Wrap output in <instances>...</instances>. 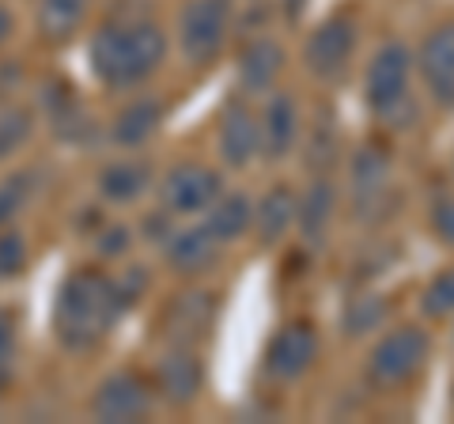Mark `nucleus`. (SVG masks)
I'll use <instances>...</instances> for the list:
<instances>
[{"mask_svg":"<svg viewBox=\"0 0 454 424\" xmlns=\"http://www.w3.org/2000/svg\"><path fill=\"white\" fill-rule=\"evenodd\" d=\"M258 133H262V160L284 163L300 152L303 140V106L288 88H277L258 106Z\"/></svg>","mask_w":454,"mask_h":424,"instance_id":"ddd939ff","label":"nucleus"},{"mask_svg":"<svg viewBox=\"0 0 454 424\" xmlns=\"http://www.w3.org/2000/svg\"><path fill=\"white\" fill-rule=\"evenodd\" d=\"M216 160L227 171H250L262 160L258 133V98L235 91L216 118Z\"/></svg>","mask_w":454,"mask_h":424,"instance_id":"9b49d317","label":"nucleus"},{"mask_svg":"<svg viewBox=\"0 0 454 424\" xmlns=\"http://www.w3.org/2000/svg\"><path fill=\"white\" fill-rule=\"evenodd\" d=\"M340 193L330 175H310L307 190H300V216H295V235L307 247H322L330 239V228L337 220Z\"/></svg>","mask_w":454,"mask_h":424,"instance_id":"412c9836","label":"nucleus"},{"mask_svg":"<svg viewBox=\"0 0 454 424\" xmlns=\"http://www.w3.org/2000/svg\"><path fill=\"white\" fill-rule=\"evenodd\" d=\"M450 337H454V330H450Z\"/></svg>","mask_w":454,"mask_h":424,"instance_id":"f704fd0d","label":"nucleus"},{"mask_svg":"<svg viewBox=\"0 0 454 424\" xmlns=\"http://www.w3.org/2000/svg\"><path fill=\"white\" fill-rule=\"evenodd\" d=\"M390 322V300L382 292H367L356 300L345 303V315H340V334L345 337H367L379 334Z\"/></svg>","mask_w":454,"mask_h":424,"instance_id":"393cba45","label":"nucleus"},{"mask_svg":"<svg viewBox=\"0 0 454 424\" xmlns=\"http://www.w3.org/2000/svg\"><path fill=\"white\" fill-rule=\"evenodd\" d=\"M235 31L231 0H186L178 16V50L182 61L197 73L212 68L223 58V46Z\"/></svg>","mask_w":454,"mask_h":424,"instance_id":"39448f33","label":"nucleus"},{"mask_svg":"<svg viewBox=\"0 0 454 424\" xmlns=\"http://www.w3.org/2000/svg\"><path fill=\"white\" fill-rule=\"evenodd\" d=\"M140 232H133L129 224H118V220H98V228L91 232V247L103 262H121L129 258V250L137 247Z\"/></svg>","mask_w":454,"mask_h":424,"instance_id":"bb28decb","label":"nucleus"},{"mask_svg":"<svg viewBox=\"0 0 454 424\" xmlns=\"http://www.w3.org/2000/svg\"><path fill=\"white\" fill-rule=\"evenodd\" d=\"M420 310L428 318H454V265H443L439 273L428 277V285L420 288Z\"/></svg>","mask_w":454,"mask_h":424,"instance_id":"cd10ccee","label":"nucleus"},{"mask_svg":"<svg viewBox=\"0 0 454 424\" xmlns=\"http://www.w3.org/2000/svg\"><path fill=\"white\" fill-rule=\"evenodd\" d=\"M20 367V322L12 310H0V398L16 383Z\"/></svg>","mask_w":454,"mask_h":424,"instance_id":"c85d7f7f","label":"nucleus"},{"mask_svg":"<svg viewBox=\"0 0 454 424\" xmlns=\"http://www.w3.org/2000/svg\"><path fill=\"white\" fill-rule=\"evenodd\" d=\"M170 38L145 12L110 16L88 38V68L106 91H137L160 76L167 65Z\"/></svg>","mask_w":454,"mask_h":424,"instance_id":"f257e3e1","label":"nucleus"},{"mask_svg":"<svg viewBox=\"0 0 454 424\" xmlns=\"http://www.w3.org/2000/svg\"><path fill=\"white\" fill-rule=\"evenodd\" d=\"M413 73H417V50L402 38H387L372 53L364 73V103L372 118L405 130L413 125Z\"/></svg>","mask_w":454,"mask_h":424,"instance_id":"7ed1b4c3","label":"nucleus"},{"mask_svg":"<svg viewBox=\"0 0 454 424\" xmlns=\"http://www.w3.org/2000/svg\"><path fill=\"white\" fill-rule=\"evenodd\" d=\"M216 315H220V303L212 292L205 288L178 292L160 315V342L163 345H201L212 334V326H216Z\"/></svg>","mask_w":454,"mask_h":424,"instance_id":"2eb2a0df","label":"nucleus"},{"mask_svg":"<svg viewBox=\"0 0 454 424\" xmlns=\"http://www.w3.org/2000/svg\"><path fill=\"white\" fill-rule=\"evenodd\" d=\"M318 352H322V342L310 322L303 318L284 322L262 352V375L277 387H292L310 375V367L318 364Z\"/></svg>","mask_w":454,"mask_h":424,"instance_id":"9d476101","label":"nucleus"},{"mask_svg":"<svg viewBox=\"0 0 454 424\" xmlns=\"http://www.w3.org/2000/svg\"><path fill=\"white\" fill-rule=\"evenodd\" d=\"M163 262L170 273L178 277H205L220 265L223 258V243L205 228V220H178L170 235L163 239Z\"/></svg>","mask_w":454,"mask_h":424,"instance_id":"4468645a","label":"nucleus"},{"mask_svg":"<svg viewBox=\"0 0 454 424\" xmlns=\"http://www.w3.org/2000/svg\"><path fill=\"white\" fill-rule=\"evenodd\" d=\"M428 232L439 247H454V193H439L428 208Z\"/></svg>","mask_w":454,"mask_h":424,"instance_id":"2f4dec72","label":"nucleus"},{"mask_svg":"<svg viewBox=\"0 0 454 424\" xmlns=\"http://www.w3.org/2000/svg\"><path fill=\"white\" fill-rule=\"evenodd\" d=\"M152 387L160 402L190 409L205 390V357L197 345H163L152 364Z\"/></svg>","mask_w":454,"mask_h":424,"instance_id":"f8f14e48","label":"nucleus"},{"mask_svg":"<svg viewBox=\"0 0 454 424\" xmlns=\"http://www.w3.org/2000/svg\"><path fill=\"white\" fill-rule=\"evenodd\" d=\"M155 402H160V394L152 387V375H140L133 367H118L106 379H98L88 413L106 424H133V420H148L155 413Z\"/></svg>","mask_w":454,"mask_h":424,"instance_id":"0eeeda50","label":"nucleus"},{"mask_svg":"<svg viewBox=\"0 0 454 424\" xmlns=\"http://www.w3.org/2000/svg\"><path fill=\"white\" fill-rule=\"evenodd\" d=\"M432 360V337L417 322H397L382 337H375V345L367 349L364 360V379L375 390H402L409 383H417V375Z\"/></svg>","mask_w":454,"mask_h":424,"instance_id":"20e7f679","label":"nucleus"},{"mask_svg":"<svg viewBox=\"0 0 454 424\" xmlns=\"http://www.w3.org/2000/svg\"><path fill=\"white\" fill-rule=\"evenodd\" d=\"M417 73L432 103L454 106V20L435 23L417 46Z\"/></svg>","mask_w":454,"mask_h":424,"instance_id":"a211bd4d","label":"nucleus"},{"mask_svg":"<svg viewBox=\"0 0 454 424\" xmlns=\"http://www.w3.org/2000/svg\"><path fill=\"white\" fill-rule=\"evenodd\" d=\"M450 405H454V379H450Z\"/></svg>","mask_w":454,"mask_h":424,"instance_id":"72a5a7b5","label":"nucleus"},{"mask_svg":"<svg viewBox=\"0 0 454 424\" xmlns=\"http://www.w3.org/2000/svg\"><path fill=\"white\" fill-rule=\"evenodd\" d=\"M12 35H16V12H12L4 0H0V50L12 42Z\"/></svg>","mask_w":454,"mask_h":424,"instance_id":"473e14b6","label":"nucleus"},{"mask_svg":"<svg viewBox=\"0 0 454 424\" xmlns=\"http://www.w3.org/2000/svg\"><path fill=\"white\" fill-rule=\"evenodd\" d=\"M163 118H167V103H163V98H155V95H137V98H129V103L118 110V114H114L106 137H110L114 148H121V152H140L145 145H152V140L160 137Z\"/></svg>","mask_w":454,"mask_h":424,"instance_id":"aec40b11","label":"nucleus"},{"mask_svg":"<svg viewBox=\"0 0 454 424\" xmlns=\"http://www.w3.org/2000/svg\"><path fill=\"white\" fill-rule=\"evenodd\" d=\"M360 46V27L352 16H325L303 42V68L318 83H337L348 76Z\"/></svg>","mask_w":454,"mask_h":424,"instance_id":"6e6552de","label":"nucleus"},{"mask_svg":"<svg viewBox=\"0 0 454 424\" xmlns=\"http://www.w3.org/2000/svg\"><path fill=\"white\" fill-rule=\"evenodd\" d=\"M35 197V178L31 175H12L0 182V228H8V224H16L20 212L31 205Z\"/></svg>","mask_w":454,"mask_h":424,"instance_id":"7c9ffc66","label":"nucleus"},{"mask_svg":"<svg viewBox=\"0 0 454 424\" xmlns=\"http://www.w3.org/2000/svg\"><path fill=\"white\" fill-rule=\"evenodd\" d=\"M129 315V303L118 288V280L106 270H73L53 300V342L73 357L103 349L121 318Z\"/></svg>","mask_w":454,"mask_h":424,"instance_id":"f03ea898","label":"nucleus"},{"mask_svg":"<svg viewBox=\"0 0 454 424\" xmlns=\"http://www.w3.org/2000/svg\"><path fill=\"white\" fill-rule=\"evenodd\" d=\"M288 68V50L273 35H254L235 65V91H243L250 98H265L269 91L280 88V76Z\"/></svg>","mask_w":454,"mask_h":424,"instance_id":"f3484780","label":"nucleus"},{"mask_svg":"<svg viewBox=\"0 0 454 424\" xmlns=\"http://www.w3.org/2000/svg\"><path fill=\"white\" fill-rule=\"evenodd\" d=\"M152 186H155V167H152L148 155H137V152H125L95 171L98 205H114V208L137 205Z\"/></svg>","mask_w":454,"mask_h":424,"instance_id":"dca6fc26","label":"nucleus"},{"mask_svg":"<svg viewBox=\"0 0 454 424\" xmlns=\"http://www.w3.org/2000/svg\"><path fill=\"white\" fill-rule=\"evenodd\" d=\"M201 220L223 247H235L239 239H247L250 228H254V197L247 190H227L223 186V193L212 201V208Z\"/></svg>","mask_w":454,"mask_h":424,"instance_id":"5701e85b","label":"nucleus"},{"mask_svg":"<svg viewBox=\"0 0 454 424\" xmlns=\"http://www.w3.org/2000/svg\"><path fill=\"white\" fill-rule=\"evenodd\" d=\"M35 140V110L0 103V163L16 160V155Z\"/></svg>","mask_w":454,"mask_h":424,"instance_id":"a878e982","label":"nucleus"},{"mask_svg":"<svg viewBox=\"0 0 454 424\" xmlns=\"http://www.w3.org/2000/svg\"><path fill=\"white\" fill-rule=\"evenodd\" d=\"M295 216H300V190H292L288 182L269 186L258 201H254V243L262 250L280 247L284 239L295 232Z\"/></svg>","mask_w":454,"mask_h":424,"instance_id":"6ab92c4d","label":"nucleus"},{"mask_svg":"<svg viewBox=\"0 0 454 424\" xmlns=\"http://www.w3.org/2000/svg\"><path fill=\"white\" fill-rule=\"evenodd\" d=\"M220 193H223L220 171L208 163H197V160L170 163L163 171V178H155L160 208L170 212L175 220H201Z\"/></svg>","mask_w":454,"mask_h":424,"instance_id":"423d86ee","label":"nucleus"},{"mask_svg":"<svg viewBox=\"0 0 454 424\" xmlns=\"http://www.w3.org/2000/svg\"><path fill=\"white\" fill-rule=\"evenodd\" d=\"M31 265V243L20 228H0V280H16Z\"/></svg>","mask_w":454,"mask_h":424,"instance_id":"c756f323","label":"nucleus"},{"mask_svg":"<svg viewBox=\"0 0 454 424\" xmlns=\"http://www.w3.org/2000/svg\"><path fill=\"white\" fill-rule=\"evenodd\" d=\"M91 0H35V35L46 46H68L88 23Z\"/></svg>","mask_w":454,"mask_h":424,"instance_id":"4be33fe9","label":"nucleus"},{"mask_svg":"<svg viewBox=\"0 0 454 424\" xmlns=\"http://www.w3.org/2000/svg\"><path fill=\"white\" fill-rule=\"evenodd\" d=\"M303 160H307V171L310 175H330V167L340 160V130H337V118L325 110V114L310 125L303 122Z\"/></svg>","mask_w":454,"mask_h":424,"instance_id":"b1692460","label":"nucleus"},{"mask_svg":"<svg viewBox=\"0 0 454 424\" xmlns=\"http://www.w3.org/2000/svg\"><path fill=\"white\" fill-rule=\"evenodd\" d=\"M348 208L360 224H375L394 201V163L382 148L364 145L348 160Z\"/></svg>","mask_w":454,"mask_h":424,"instance_id":"1a4fd4ad","label":"nucleus"}]
</instances>
